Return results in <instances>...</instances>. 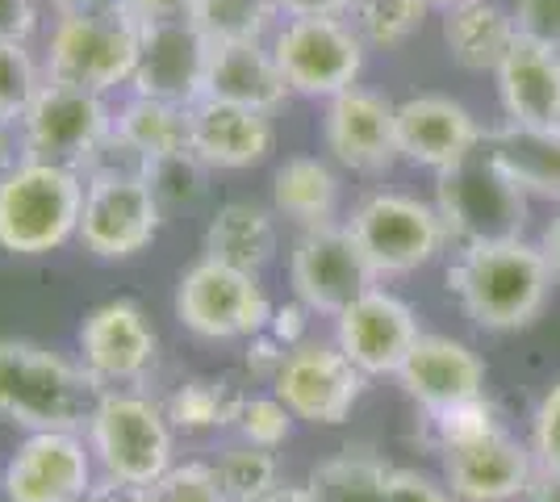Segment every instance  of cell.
Instances as JSON below:
<instances>
[{
    "instance_id": "21",
    "label": "cell",
    "mask_w": 560,
    "mask_h": 502,
    "mask_svg": "<svg viewBox=\"0 0 560 502\" xmlns=\"http://www.w3.org/2000/svg\"><path fill=\"white\" fill-rule=\"evenodd\" d=\"M486 143L477 118L452 96L422 93L397 105V155L435 176L447 167L465 164L477 147Z\"/></svg>"
},
{
    "instance_id": "3",
    "label": "cell",
    "mask_w": 560,
    "mask_h": 502,
    "mask_svg": "<svg viewBox=\"0 0 560 502\" xmlns=\"http://www.w3.org/2000/svg\"><path fill=\"white\" fill-rule=\"evenodd\" d=\"M84 210V172L22 160L0 176V252L50 256L75 240Z\"/></svg>"
},
{
    "instance_id": "4",
    "label": "cell",
    "mask_w": 560,
    "mask_h": 502,
    "mask_svg": "<svg viewBox=\"0 0 560 502\" xmlns=\"http://www.w3.org/2000/svg\"><path fill=\"white\" fill-rule=\"evenodd\" d=\"M84 440L93 448L96 474L130 486H151L176 460V428L164 402L139 389H105L84 423Z\"/></svg>"
},
{
    "instance_id": "54",
    "label": "cell",
    "mask_w": 560,
    "mask_h": 502,
    "mask_svg": "<svg viewBox=\"0 0 560 502\" xmlns=\"http://www.w3.org/2000/svg\"><path fill=\"white\" fill-rule=\"evenodd\" d=\"M431 9H447V4H456V0H427Z\"/></svg>"
},
{
    "instance_id": "15",
    "label": "cell",
    "mask_w": 560,
    "mask_h": 502,
    "mask_svg": "<svg viewBox=\"0 0 560 502\" xmlns=\"http://www.w3.org/2000/svg\"><path fill=\"white\" fill-rule=\"evenodd\" d=\"M75 348H80L75 360L96 382L105 389H117V385L142 382L151 373V364L160 357V335L139 302L114 297L84 314V323L75 331Z\"/></svg>"
},
{
    "instance_id": "26",
    "label": "cell",
    "mask_w": 560,
    "mask_h": 502,
    "mask_svg": "<svg viewBox=\"0 0 560 502\" xmlns=\"http://www.w3.org/2000/svg\"><path fill=\"white\" fill-rule=\"evenodd\" d=\"M201 252L210 260L259 277L268 264L277 260V218L259 201H226L210 218V226L201 235Z\"/></svg>"
},
{
    "instance_id": "38",
    "label": "cell",
    "mask_w": 560,
    "mask_h": 502,
    "mask_svg": "<svg viewBox=\"0 0 560 502\" xmlns=\"http://www.w3.org/2000/svg\"><path fill=\"white\" fill-rule=\"evenodd\" d=\"M427 423H431V435H435L440 453H444V448H456V444H468V440H477V435H486V431L502 428V419H498V410H493V402L486 394H481V398H468L460 407L440 410V415H427Z\"/></svg>"
},
{
    "instance_id": "39",
    "label": "cell",
    "mask_w": 560,
    "mask_h": 502,
    "mask_svg": "<svg viewBox=\"0 0 560 502\" xmlns=\"http://www.w3.org/2000/svg\"><path fill=\"white\" fill-rule=\"evenodd\" d=\"M293 410L280 402L277 394H252L247 398V407L238 415V440H247V444H256V448H268V453H277L280 444L293 435Z\"/></svg>"
},
{
    "instance_id": "23",
    "label": "cell",
    "mask_w": 560,
    "mask_h": 502,
    "mask_svg": "<svg viewBox=\"0 0 560 502\" xmlns=\"http://www.w3.org/2000/svg\"><path fill=\"white\" fill-rule=\"evenodd\" d=\"M493 75H498L506 121L560 130V50L518 34Z\"/></svg>"
},
{
    "instance_id": "17",
    "label": "cell",
    "mask_w": 560,
    "mask_h": 502,
    "mask_svg": "<svg viewBox=\"0 0 560 502\" xmlns=\"http://www.w3.org/2000/svg\"><path fill=\"white\" fill-rule=\"evenodd\" d=\"M139 63L130 75V93L155 96L167 105H197L206 96V68H210V43L197 34V25L155 22L139 25Z\"/></svg>"
},
{
    "instance_id": "36",
    "label": "cell",
    "mask_w": 560,
    "mask_h": 502,
    "mask_svg": "<svg viewBox=\"0 0 560 502\" xmlns=\"http://www.w3.org/2000/svg\"><path fill=\"white\" fill-rule=\"evenodd\" d=\"M151 192L160 197V206H192L206 197V180H210V167L201 164L192 151H176V155H164L155 164L142 167Z\"/></svg>"
},
{
    "instance_id": "52",
    "label": "cell",
    "mask_w": 560,
    "mask_h": 502,
    "mask_svg": "<svg viewBox=\"0 0 560 502\" xmlns=\"http://www.w3.org/2000/svg\"><path fill=\"white\" fill-rule=\"evenodd\" d=\"M527 494H532V502H560V474H544L539 469Z\"/></svg>"
},
{
    "instance_id": "43",
    "label": "cell",
    "mask_w": 560,
    "mask_h": 502,
    "mask_svg": "<svg viewBox=\"0 0 560 502\" xmlns=\"http://www.w3.org/2000/svg\"><path fill=\"white\" fill-rule=\"evenodd\" d=\"M385 502H456V499H452L447 486L422 478V474H415V469H394V474H389Z\"/></svg>"
},
{
    "instance_id": "48",
    "label": "cell",
    "mask_w": 560,
    "mask_h": 502,
    "mask_svg": "<svg viewBox=\"0 0 560 502\" xmlns=\"http://www.w3.org/2000/svg\"><path fill=\"white\" fill-rule=\"evenodd\" d=\"M280 17H343L348 0H277Z\"/></svg>"
},
{
    "instance_id": "16",
    "label": "cell",
    "mask_w": 560,
    "mask_h": 502,
    "mask_svg": "<svg viewBox=\"0 0 560 502\" xmlns=\"http://www.w3.org/2000/svg\"><path fill=\"white\" fill-rule=\"evenodd\" d=\"M419 335L415 311L397 293L376 285L335 318V343L364 377H397Z\"/></svg>"
},
{
    "instance_id": "29",
    "label": "cell",
    "mask_w": 560,
    "mask_h": 502,
    "mask_svg": "<svg viewBox=\"0 0 560 502\" xmlns=\"http://www.w3.org/2000/svg\"><path fill=\"white\" fill-rule=\"evenodd\" d=\"M252 394H243L238 377L231 373H201V377H185L164 398V410L176 431L188 435H206V431L238 428V415L247 407Z\"/></svg>"
},
{
    "instance_id": "13",
    "label": "cell",
    "mask_w": 560,
    "mask_h": 502,
    "mask_svg": "<svg viewBox=\"0 0 560 502\" xmlns=\"http://www.w3.org/2000/svg\"><path fill=\"white\" fill-rule=\"evenodd\" d=\"M96 474L84 431H25L0 469L4 502H75Z\"/></svg>"
},
{
    "instance_id": "41",
    "label": "cell",
    "mask_w": 560,
    "mask_h": 502,
    "mask_svg": "<svg viewBox=\"0 0 560 502\" xmlns=\"http://www.w3.org/2000/svg\"><path fill=\"white\" fill-rule=\"evenodd\" d=\"M511 13L523 38L560 50V0H514Z\"/></svg>"
},
{
    "instance_id": "53",
    "label": "cell",
    "mask_w": 560,
    "mask_h": 502,
    "mask_svg": "<svg viewBox=\"0 0 560 502\" xmlns=\"http://www.w3.org/2000/svg\"><path fill=\"white\" fill-rule=\"evenodd\" d=\"M55 13H109L117 9V0H50Z\"/></svg>"
},
{
    "instance_id": "34",
    "label": "cell",
    "mask_w": 560,
    "mask_h": 502,
    "mask_svg": "<svg viewBox=\"0 0 560 502\" xmlns=\"http://www.w3.org/2000/svg\"><path fill=\"white\" fill-rule=\"evenodd\" d=\"M210 465H213V474H218L222 494L231 502H252V499H259V494H268L272 486H280L277 453L256 448V444H247V440L226 444Z\"/></svg>"
},
{
    "instance_id": "9",
    "label": "cell",
    "mask_w": 560,
    "mask_h": 502,
    "mask_svg": "<svg viewBox=\"0 0 560 502\" xmlns=\"http://www.w3.org/2000/svg\"><path fill=\"white\" fill-rule=\"evenodd\" d=\"M351 240L360 243L369 268L381 277H406L440 256L447 226L435 206L406 192H373L348 218Z\"/></svg>"
},
{
    "instance_id": "40",
    "label": "cell",
    "mask_w": 560,
    "mask_h": 502,
    "mask_svg": "<svg viewBox=\"0 0 560 502\" xmlns=\"http://www.w3.org/2000/svg\"><path fill=\"white\" fill-rule=\"evenodd\" d=\"M532 453H536V465L544 474H560V382L548 389V398L536 410Z\"/></svg>"
},
{
    "instance_id": "44",
    "label": "cell",
    "mask_w": 560,
    "mask_h": 502,
    "mask_svg": "<svg viewBox=\"0 0 560 502\" xmlns=\"http://www.w3.org/2000/svg\"><path fill=\"white\" fill-rule=\"evenodd\" d=\"M38 0H0V43H30L38 34Z\"/></svg>"
},
{
    "instance_id": "33",
    "label": "cell",
    "mask_w": 560,
    "mask_h": 502,
    "mask_svg": "<svg viewBox=\"0 0 560 502\" xmlns=\"http://www.w3.org/2000/svg\"><path fill=\"white\" fill-rule=\"evenodd\" d=\"M427 9V0H348L343 22L360 34L364 47L394 50L419 34Z\"/></svg>"
},
{
    "instance_id": "27",
    "label": "cell",
    "mask_w": 560,
    "mask_h": 502,
    "mask_svg": "<svg viewBox=\"0 0 560 502\" xmlns=\"http://www.w3.org/2000/svg\"><path fill=\"white\" fill-rule=\"evenodd\" d=\"M486 151L523 192L560 201V130L506 121L502 130L486 135Z\"/></svg>"
},
{
    "instance_id": "45",
    "label": "cell",
    "mask_w": 560,
    "mask_h": 502,
    "mask_svg": "<svg viewBox=\"0 0 560 502\" xmlns=\"http://www.w3.org/2000/svg\"><path fill=\"white\" fill-rule=\"evenodd\" d=\"M310 306H302L298 297L293 302H284V306H272V318H268V327L264 331L272 335V339H280L289 352L298 348V343H305V331H310Z\"/></svg>"
},
{
    "instance_id": "7",
    "label": "cell",
    "mask_w": 560,
    "mask_h": 502,
    "mask_svg": "<svg viewBox=\"0 0 560 502\" xmlns=\"http://www.w3.org/2000/svg\"><path fill=\"white\" fill-rule=\"evenodd\" d=\"M25 160L89 172L96 151L114 135V105L101 93L47 80L18 121Z\"/></svg>"
},
{
    "instance_id": "1",
    "label": "cell",
    "mask_w": 560,
    "mask_h": 502,
    "mask_svg": "<svg viewBox=\"0 0 560 502\" xmlns=\"http://www.w3.org/2000/svg\"><path fill=\"white\" fill-rule=\"evenodd\" d=\"M105 385L80 360L0 335V423L22 431H84Z\"/></svg>"
},
{
    "instance_id": "31",
    "label": "cell",
    "mask_w": 560,
    "mask_h": 502,
    "mask_svg": "<svg viewBox=\"0 0 560 502\" xmlns=\"http://www.w3.org/2000/svg\"><path fill=\"white\" fill-rule=\"evenodd\" d=\"M389 465L369 448H348L339 456H327L310 469V494L314 502H385L389 490Z\"/></svg>"
},
{
    "instance_id": "50",
    "label": "cell",
    "mask_w": 560,
    "mask_h": 502,
    "mask_svg": "<svg viewBox=\"0 0 560 502\" xmlns=\"http://www.w3.org/2000/svg\"><path fill=\"white\" fill-rule=\"evenodd\" d=\"M252 502H314V494H310V486L280 481V486H272L268 494H259V499H252Z\"/></svg>"
},
{
    "instance_id": "35",
    "label": "cell",
    "mask_w": 560,
    "mask_h": 502,
    "mask_svg": "<svg viewBox=\"0 0 560 502\" xmlns=\"http://www.w3.org/2000/svg\"><path fill=\"white\" fill-rule=\"evenodd\" d=\"M47 84V68L30 43H0V121H22L30 101Z\"/></svg>"
},
{
    "instance_id": "47",
    "label": "cell",
    "mask_w": 560,
    "mask_h": 502,
    "mask_svg": "<svg viewBox=\"0 0 560 502\" xmlns=\"http://www.w3.org/2000/svg\"><path fill=\"white\" fill-rule=\"evenodd\" d=\"M75 502H147V486H130V481L96 478Z\"/></svg>"
},
{
    "instance_id": "8",
    "label": "cell",
    "mask_w": 560,
    "mask_h": 502,
    "mask_svg": "<svg viewBox=\"0 0 560 502\" xmlns=\"http://www.w3.org/2000/svg\"><path fill=\"white\" fill-rule=\"evenodd\" d=\"M164 226V206L142 172H84V210L75 243L96 260H130Z\"/></svg>"
},
{
    "instance_id": "6",
    "label": "cell",
    "mask_w": 560,
    "mask_h": 502,
    "mask_svg": "<svg viewBox=\"0 0 560 502\" xmlns=\"http://www.w3.org/2000/svg\"><path fill=\"white\" fill-rule=\"evenodd\" d=\"M435 210L444 218L447 240H456L460 247L506 243L523 240L527 192L493 164V155L481 143L465 164L440 172V180H435Z\"/></svg>"
},
{
    "instance_id": "42",
    "label": "cell",
    "mask_w": 560,
    "mask_h": 502,
    "mask_svg": "<svg viewBox=\"0 0 560 502\" xmlns=\"http://www.w3.org/2000/svg\"><path fill=\"white\" fill-rule=\"evenodd\" d=\"M284 357H289V348L280 339H272L268 331L243 339V369H247L252 382H277V373L284 369Z\"/></svg>"
},
{
    "instance_id": "2",
    "label": "cell",
    "mask_w": 560,
    "mask_h": 502,
    "mask_svg": "<svg viewBox=\"0 0 560 502\" xmlns=\"http://www.w3.org/2000/svg\"><path fill=\"white\" fill-rule=\"evenodd\" d=\"M447 289L486 331H518L536 323L552 293V268L544 252L523 240L460 247L447 268Z\"/></svg>"
},
{
    "instance_id": "12",
    "label": "cell",
    "mask_w": 560,
    "mask_h": 502,
    "mask_svg": "<svg viewBox=\"0 0 560 502\" xmlns=\"http://www.w3.org/2000/svg\"><path fill=\"white\" fill-rule=\"evenodd\" d=\"M289 285L302 306L339 318L360 293L376 285V272L369 268L348 226L327 222V226H310L298 235L289 252Z\"/></svg>"
},
{
    "instance_id": "25",
    "label": "cell",
    "mask_w": 560,
    "mask_h": 502,
    "mask_svg": "<svg viewBox=\"0 0 560 502\" xmlns=\"http://www.w3.org/2000/svg\"><path fill=\"white\" fill-rule=\"evenodd\" d=\"M514 38V13H506L498 0H456L444 9V43L468 72H498Z\"/></svg>"
},
{
    "instance_id": "46",
    "label": "cell",
    "mask_w": 560,
    "mask_h": 502,
    "mask_svg": "<svg viewBox=\"0 0 560 502\" xmlns=\"http://www.w3.org/2000/svg\"><path fill=\"white\" fill-rule=\"evenodd\" d=\"M197 0H117V9L139 25H155V22H180L192 13Z\"/></svg>"
},
{
    "instance_id": "51",
    "label": "cell",
    "mask_w": 560,
    "mask_h": 502,
    "mask_svg": "<svg viewBox=\"0 0 560 502\" xmlns=\"http://www.w3.org/2000/svg\"><path fill=\"white\" fill-rule=\"evenodd\" d=\"M539 252H544V260L552 268V281L560 285V218L544 231V243H539Z\"/></svg>"
},
{
    "instance_id": "37",
    "label": "cell",
    "mask_w": 560,
    "mask_h": 502,
    "mask_svg": "<svg viewBox=\"0 0 560 502\" xmlns=\"http://www.w3.org/2000/svg\"><path fill=\"white\" fill-rule=\"evenodd\" d=\"M147 502H231L218 486L210 460H172L147 486Z\"/></svg>"
},
{
    "instance_id": "14",
    "label": "cell",
    "mask_w": 560,
    "mask_h": 502,
    "mask_svg": "<svg viewBox=\"0 0 560 502\" xmlns=\"http://www.w3.org/2000/svg\"><path fill=\"white\" fill-rule=\"evenodd\" d=\"M272 394L293 410V419L314 423V428H335L360 402L364 373L339 352V343L305 339L284 357V369L272 382Z\"/></svg>"
},
{
    "instance_id": "49",
    "label": "cell",
    "mask_w": 560,
    "mask_h": 502,
    "mask_svg": "<svg viewBox=\"0 0 560 502\" xmlns=\"http://www.w3.org/2000/svg\"><path fill=\"white\" fill-rule=\"evenodd\" d=\"M25 160L22 151V130H18V121H0V176L9 172V167H18Z\"/></svg>"
},
{
    "instance_id": "19",
    "label": "cell",
    "mask_w": 560,
    "mask_h": 502,
    "mask_svg": "<svg viewBox=\"0 0 560 502\" xmlns=\"http://www.w3.org/2000/svg\"><path fill=\"white\" fill-rule=\"evenodd\" d=\"M323 143L335 164L376 176L401 160L397 155V105H389L373 89H348L330 96L323 114Z\"/></svg>"
},
{
    "instance_id": "18",
    "label": "cell",
    "mask_w": 560,
    "mask_h": 502,
    "mask_svg": "<svg viewBox=\"0 0 560 502\" xmlns=\"http://www.w3.org/2000/svg\"><path fill=\"white\" fill-rule=\"evenodd\" d=\"M536 474V453L523 448L506 428L444 448L447 490L460 502H511L532 490Z\"/></svg>"
},
{
    "instance_id": "5",
    "label": "cell",
    "mask_w": 560,
    "mask_h": 502,
    "mask_svg": "<svg viewBox=\"0 0 560 502\" xmlns=\"http://www.w3.org/2000/svg\"><path fill=\"white\" fill-rule=\"evenodd\" d=\"M139 22H130L121 9L109 13H59L50 25L43 68L47 80L75 84L89 93L109 96L114 89H130V75L139 63Z\"/></svg>"
},
{
    "instance_id": "20",
    "label": "cell",
    "mask_w": 560,
    "mask_h": 502,
    "mask_svg": "<svg viewBox=\"0 0 560 502\" xmlns=\"http://www.w3.org/2000/svg\"><path fill=\"white\" fill-rule=\"evenodd\" d=\"M272 147H277V126L264 109L213 101V96L188 105V151L210 172H247L264 164Z\"/></svg>"
},
{
    "instance_id": "24",
    "label": "cell",
    "mask_w": 560,
    "mask_h": 502,
    "mask_svg": "<svg viewBox=\"0 0 560 502\" xmlns=\"http://www.w3.org/2000/svg\"><path fill=\"white\" fill-rule=\"evenodd\" d=\"M206 96L277 114L280 105L289 101V84H284L268 43H231V47L210 50Z\"/></svg>"
},
{
    "instance_id": "32",
    "label": "cell",
    "mask_w": 560,
    "mask_h": 502,
    "mask_svg": "<svg viewBox=\"0 0 560 502\" xmlns=\"http://www.w3.org/2000/svg\"><path fill=\"white\" fill-rule=\"evenodd\" d=\"M188 22L210 47L268 43L280 25V9L277 0H197Z\"/></svg>"
},
{
    "instance_id": "22",
    "label": "cell",
    "mask_w": 560,
    "mask_h": 502,
    "mask_svg": "<svg viewBox=\"0 0 560 502\" xmlns=\"http://www.w3.org/2000/svg\"><path fill=\"white\" fill-rule=\"evenodd\" d=\"M397 382L410 402H419L422 415H440V410L486 394V364L460 339L419 335L406 364L397 369Z\"/></svg>"
},
{
    "instance_id": "11",
    "label": "cell",
    "mask_w": 560,
    "mask_h": 502,
    "mask_svg": "<svg viewBox=\"0 0 560 502\" xmlns=\"http://www.w3.org/2000/svg\"><path fill=\"white\" fill-rule=\"evenodd\" d=\"M176 318L197 339H252L268 327L272 302L256 272L201 256L176 281Z\"/></svg>"
},
{
    "instance_id": "30",
    "label": "cell",
    "mask_w": 560,
    "mask_h": 502,
    "mask_svg": "<svg viewBox=\"0 0 560 502\" xmlns=\"http://www.w3.org/2000/svg\"><path fill=\"white\" fill-rule=\"evenodd\" d=\"M114 135L142 160V167L188 151V109L155 96H126L114 109Z\"/></svg>"
},
{
    "instance_id": "10",
    "label": "cell",
    "mask_w": 560,
    "mask_h": 502,
    "mask_svg": "<svg viewBox=\"0 0 560 502\" xmlns=\"http://www.w3.org/2000/svg\"><path fill=\"white\" fill-rule=\"evenodd\" d=\"M268 47L289 93L323 101L355 89L369 50L343 17H284Z\"/></svg>"
},
{
    "instance_id": "28",
    "label": "cell",
    "mask_w": 560,
    "mask_h": 502,
    "mask_svg": "<svg viewBox=\"0 0 560 502\" xmlns=\"http://www.w3.org/2000/svg\"><path fill=\"white\" fill-rule=\"evenodd\" d=\"M272 210L302 231L327 226L339 214V176L318 155H289L272 172Z\"/></svg>"
}]
</instances>
